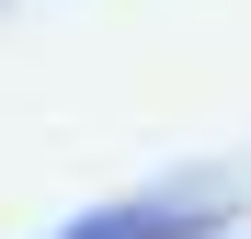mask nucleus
Here are the masks:
<instances>
[{"label": "nucleus", "instance_id": "nucleus-1", "mask_svg": "<svg viewBox=\"0 0 251 239\" xmlns=\"http://www.w3.org/2000/svg\"><path fill=\"white\" fill-rule=\"evenodd\" d=\"M205 228H228V194H205V182H183V194H137V205H103V217H69L57 239H205Z\"/></svg>", "mask_w": 251, "mask_h": 239}]
</instances>
